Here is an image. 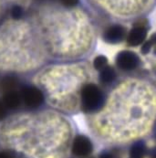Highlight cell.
Masks as SVG:
<instances>
[{
	"label": "cell",
	"instance_id": "8992f818",
	"mask_svg": "<svg viewBox=\"0 0 156 158\" xmlns=\"http://www.w3.org/2000/svg\"><path fill=\"white\" fill-rule=\"evenodd\" d=\"M147 37V28L145 26L140 24L135 26L130 31L127 39L128 45L131 47H136L141 45L144 42Z\"/></svg>",
	"mask_w": 156,
	"mask_h": 158
},
{
	"label": "cell",
	"instance_id": "ac0fdd59",
	"mask_svg": "<svg viewBox=\"0 0 156 158\" xmlns=\"http://www.w3.org/2000/svg\"><path fill=\"white\" fill-rule=\"evenodd\" d=\"M99 158H116L114 154H112L111 152H108V151H103L102 153H101Z\"/></svg>",
	"mask_w": 156,
	"mask_h": 158
},
{
	"label": "cell",
	"instance_id": "5b68a950",
	"mask_svg": "<svg viewBox=\"0 0 156 158\" xmlns=\"http://www.w3.org/2000/svg\"><path fill=\"white\" fill-rule=\"evenodd\" d=\"M116 64L122 70H133L139 66L140 58L133 51L123 50L117 55Z\"/></svg>",
	"mask_w": 156,
	"mask_h": 158
},
{
	"label": "cell",
	"instance_id": "ba28073f",
	"mask_svg": "<svg viewBox=\"0 0 156 158\" xmlns=\"http://www.w3.org/2000/svg\"><path fill=\"white\" fill-rule=\"evenodd\" d=\"M2 102L7 108V110H16L22 103L21 93L18 90H13L4 93Z\"/></svg>",
	"mask_w": 156,
	"mask_h": 158
},
{
	"label": "cell",
	"instance_id": "5bb4252c",
	"mask_svg": "<svg viewBox=\"0 0 156 158\" xmlns=\"http://www.w3.org/2000/svg\"><path fill=\"white\" fill-rule=\"evenodd\" d=\"M153 42L151 41V40H148V41H145L142 46V54H148L150 51H151V49H152V48H153Z\"/></svg>",
	"mask_w": 156,
	"mask_h": 158
},
{
	"label": "cell",
	"instance_id": "d6986e66",
	"mask_svg": "<svg viewBox=\"0 0 156 158\" xmlns=\"http://www.w3.org/2000/svg\"><path fill=\"white\" fill-rule=\"evenodd\" d=\"M151 41L153 42V45H154L156 47V33L152 36V38H151Z\"/></svg>",
	"mask_w": 156,
	"mask_h": 158
},
{
	"label": "cell",
	"instance_id": "e0dca14e",
	"mask_svg": "<svg viewBox=\"0 0 156 158\" xmlns=\"http://www.w3.org/2000/svg\"><path fill=\"white\" fill-rule=\"evenodd\" d=\"M60 1L65 6H68V7L75 6L79 3V0H60Z\"/></svg>",
	"mask_w": 156,
	"mask_h": 158
},
{
	"label": "cell",
	"instance_id": "9c48e42d",
	"mask_svg": "<svg viewBox=\"0 0 156 158\" xmlns=\"http://www.w3.org/2000/svg\"><path fill=\"white\" fill-rule=\"evenodd\" d=\"M18 86H19V80L17 76L13 74L5 75L0 80V90L3 93L18 90Z\"/></svg>",
	"mask_w": 156,
	"mask_h": 158
},
{
	"label": "cell",
	"instance_id": "9a60e30c",
	"mask_svg": "<svg viewBox=\"0 0 156 158\" xmlns=\"http://www.w3.org/2000/svg\"><path fill=\"white\" fill-rule=\"evenodd\" d=\"M7 108L6 107V105L4 104V102H2V100H0V122L5 120L7 116Z\"/></svg>",
	"mask_w": 156,
	"mask_h": 158
},
{
	"label": "cell",
	"instance_id": "4fadbf2b",
	"mask_svg": "<svg viewBox=\"0 0 156 158\" xmlns=\"http://www.w3.org/2000/svg\"><path fill=\"white\" fill-rule=\"evenodd\" d=\"M23 14H24V10L20 6H13L10 9V16L13 19H16V20H18L20 19L23 17Z\"/></svg>",
	"mask_w": 156,
	"mask_h": 158
},
{
	"label": "cell",
	"instance_id": "3957f363",
	"mask_svg": "<svg viewBox=\"0 0 156 158\" xmlns=\"http://www.w3.org/2000/svg\"><path fill=\"white\" fill-rule=\"evenodd\" d=\"M22 102L28 109H38L45 102L43 90L36 85H27L21 90Z\"/></svg>",
	"mask_w": 156,
	"mask_h": 158
},
{
	"label": "cell",
	"instance_id": "2e32d148",
	"mask_svg": "<svg viewBox=\"0 0 156 158\" xmlns=\"http://www.w3.org/2000/svg\"><path fill=\"white\" fill-rule=\"evenodd\" d=\"M15 153L10 150H4L0 152V158H15Z\"/></svg>",
	"mask_w": 156,
	"mask_h": 158
},
{
	"label": "cell",
	"instance_id": "8fae6325",
	"mask_svg": "<svg viewBox=\"0 0 156 158\" xmlns=\"http://www.w3.org/2000/svg\"><path fill=\"white\" fill-rule=\"evenodd\" d=\"M100 79H101V82H103L105 84H109L116 79V73L112 67L107 66L101 70Z\"/></svg>",
	"mask_w": 156,
	"mask_h": 158
},
{
	"label": "cell",
	"instance_id": "30bf717a",
	"mask_svg": "<svg viewBox=\"0 0 156 158\" xmlns=\"http://www.w3.org/2000/svg\"><path fill=\"white\" fill-rule=\"evenodd\" d=\"M147 146L145 143L142 140L134 142L130 148V156L131 158H143L147 155Z\"/></svg>",
	"mask_w": 156,
	"mask_h": 158
},
{
	"label": "cell",
	"instance_id": "277c9868",
	"mask_svg": "<svg viewBox=\"0 0 156 158\" xmlns=\"http://www.w3.org/2000/svg\"><path fill=\"white\" fill-rule=\"evenodd\" d=\"M71 154L77 157H88L93 152V143L88 136L79 135L71 143Z\"/></svg>",
	"mask_w": 156,
	"mask_h": 158
},
{
	"label": "cell",
	"instance_id": "7a4b0ae2",
	"mask_svg": "<svg viewBox=\"0 0 156 158\" xmlns=\"http://www.w3.org/2000/svg\"><path fill=\"white\" fill-rule=\"evenodd\" d=\"M81 109L85 113H95L101 109L104 103L102 91L95 84L89 83L85 85L80 92Z\"/></svg>",
	"mask_w": 156,
	"mask_h": 158
},
{
	"label": "cell",
	"instance_id": "6da1fadb",
	"mask_svg": "<svg viewBox=\"0 0 156 158\" xmlns=\"http://www.w3.org/2000/svg\"><path fill=\"white\" fill-rule=\"evenodd\" d=\"M1 139L8 150L27 158H64L70 133L67 124L39 114L10 121L3 126Z\"/></svg>",
	"mask_w": 156,
	"mask_h": 158
},
{
	"label": "cell",
	"instance_id": "7c38bea8",
	"mask_svg": "<svg viewBox=\"0 0 156 158\" xmlns=\"http://www.w3.org/2000/svg\"><path fill=\"white\" fill-rule=\"evenodd\" d=\"M107 64H108V59L103 55H100L96 57L93 61V66L97 70L103 69L105 67H107Z\"/></svg>",
	"mask_w": 156,
	"mask_h": 158
},
{
	"label": "cell",
	"instance_id": "52a82bcc",
	"mask_svg": "<svg viewBox=\"0 0 156 158\" xmlns=\"http://www.w3.org/2000/svg\"><path fill=\"white\" fill-rule=\"evenodd\" d=\"M126 35L125 28L121 25H115L108 28V30L104 34V40L108 43L116 44L123 40Z\"/></svg>",
	"mask_w": 156,
	"mask_h": 158
}]
</instances>
